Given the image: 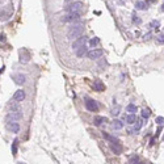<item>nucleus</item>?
<instances>
[{"label": "nucleus", "instance_id": "obj_1", "mask_svg": "<svg viewBox=\"0 0 164 164\" xmlns=\"http://www.w3.org/2000/svg\"><path fill=\"white\" fill-rule=\"evenodd\" d=\"M83 33H84V25L83 24H75V25H72L71 28H70L67 36H68V38H71V39L75 41L76 38L83 36Z\"/></svg>", "mask_w": 164, "mask_h": 164}, {"label": "nucleus", "instance_id": "obj_2", "mask_svg": "<svg viewBox=\"0 0 164 164\" xmlns=\"http://www.w3.org/2000/svg\"><path fill=\"white\" fill-rule=\"evenodd\" d=\"M84 8V4L81 2H72L71 4L66 5V12L67 13H81V11Z\"/></svg>", "mask_w": 164, "mask_h": 164}, {"label": "nucleus", "instance_id": "obj_3", "mask_svg": "<svg viewBox=\"0 0 164 164\" xmlns=\"http://www.w3.org/2000/svg\"><path fill=\"white\" fill-rule=\"evenodd\" d=\"M22 118V113L21 110H11V112L7 114V117H5V120H7L8 122H17L19 120Z\"/></svg>", "mask_w": 164, "mask_h": 164}, {"label": "nucleus", "instance_id": "obj_4", "mask_svg": "<svg viewBox=\"0 0 164 164\" xmlns=\"http://www.w3.org/2000/svg\"><path fill=\"white\" fill-rule=\"evenodd\" d=\"M85 108L89 110V112H98V104L97 101H95L93 98H89V97H87L85 98Z\"/></svg>", "mask_w": 164, "mask_h": 164}, {"label": "nucleus", "instance_id": "obj_5", "mask_svg": "<svg viewBox=\"0 0 164 164\" xmlns=\"http://www.w3.org/2000/svg\"><path fill=\"white\" fill-rule=\"evenodd\" d=\"M81 17V13H67L62 17V21L63 22H75V21H79Z\"/></svg>", "mask_w": 164, "mask_h": 164}, {"label": "nucleus", "instance_id": "obj_6", "mask_svg": "<svg viewBox=\"0 0 164 164\" xmlns=\"http://www.w3.org/2000/svg\"><path fill=\"white\" fill-rule=\"evenodd\" d=\"M87 37L85 36H80L79 38H76L74 42H72V49L74 50H78L79 47H81V46H85V43H87Z\"/></svg>", "mask_w": 164, "mask_h": 164}, {"label": "nucleus", "instance_id": "obj_7", "mask_svg": "<svg viewBox=\"0 0 164 164\" xmlns=\"http://www.w3.org/2000/svg\"><path fill=\"white\" fill-rule=\"evenodd\" d=\"M104 51L101 49H92L91 51H88V54H87V57L89 58V59L95 61V59H98L100 57H102Z\"/></svg>", "mask_w": 164, "mask_h": 164}, {"label": "nucleus", "instance_id": "obj_8", "mask_svg": "<svg viewBox=\"0 0 164 164\" xmlns=\"http://www.w3.org/2000/svg\"><path fill=\"white\" fill-rule=\"evenodd\" d=\"M25 98V91H22V89H19V91H16L15 92V95H13V97H12V100L15 101V102H20V101H22Z\"/></svg>", "mask_w": 164, "mask_h": 164}, {"label": "nucleus", "instance_id": "obj_9", "mask_svg": "<svg viewBox=\"0 0 164 164\" xmlns=\"http://www.w3.org/2000/svg\"><path fill=\"white\" fill-rule=\"evenodd\" d=\"M109 147H110V150H112L113 154H116V155H121V154H122V151H124V148H122L121 143H110Z\"/></svg>", "mask_w": 164, "mask_h": 164}, {"label": "nucleus", "instance_id": "obj_10", "mask_svg": "<svg viewBox=\"0 0 164 164\" xmlns=\"http://www.w3.org/2000/svg\"><path fill=\"white\" fill-rule=\"evenodd\" d=\"M12 79L15 80V83L19 84V85H22V84L26 81L25 75H21V74H15V75H12Z\"/></svg>", "mask_w": 164, "mask_h": 164}, {"label": "nucleus", "instance_id": "obj_11", "mask_svg": "<svg viewBox=\"0 0 164 164\" xmlns=\"http://www.w3.org/2000/svg\"><path fill=\"white\" fill-rule=\"evenodd\" d=\"M93 88H95V91H97V92H104L105 91V84L100 79H96L95 83H93Z\"/></svg>", "mask_w": 164, "mask_h": 164}, {"label": "nucleus", "instance_id": "obj_12", "mask_svg": "<svg viewBox=\"0 0 164 164\" xmlns=\"http://www.w3.org/2000/svg\"><path fill=\"white\" fill-rule=\"evenodd\" d=\"M7 129L11 133H19L20 125H19V122H8V124H7Z\"/></svg>", "mask_w": 164, "mask_h": 164}, {"label": "nucleus", "instance_id": "obj_13", "mask_svg": "<svg viewBox=\"0 0 164 164\" xmlns=\"http://www.w3.org/2000/svg\"><path fill=\"white\" fill-rule=\"evenodd\" d=\"M105 122H108V118L106 117H102V116H95V118H93V124L96 126H101L102 124Z\"/></svg>", "mask_w": 164, "mask_h": 164}, {"label": "nucleus", "instance_id": "obj_14", "mask_svg": "<svg viewBox=\"0 0 164 164\" xmlns=\"http://www.w3.org/2000/svg\"><path fill=\"white\" fill-rule=\"evenodd\" d=\"M102 137L106 139V140H109L110 143H121V140L118 139V138H116V137H113V135H110V134H108V133H102Z\"/></svg>", "mask_w": 164, "mask_h": 164}, {"label": "nucleus", "instance_id": "obj_15", "mask_svg": "<svg viewBox=\"0 0 164 164\" xmlns=\"http://www.w3.org/2000/svg\"><path fill=\"white\" fill-rule=\"evenodd\" d=\"M75 51H76V55H78L79 58H83V57H85L87 54H88V47H87V46H81V47H79Z\"/></svg>", "mask_w": 164, "mask_h": 164}, {"label": "nucleus", "instance_id": "obj_16", "mask_svg": "<svg viewBox=\"0 0 164 164\" xmlns=\"http://www.w3.org/2000/svg\"><path fill=\"white\" fill-rule=\"evenodd\" d=\"M29 58H30L29 52H28L25 49H21V50H20V61H22L24 63H26V62L29 61Z\"/></svg>", "mask_w": 164, "mask_h": 164}, {"label": "nucleus", "instance_id": "obj_17", "mask_svg": "<svg viewBox=\"0 0 164 164\" xmlns=\"http://www.w3.org/2000/svg\"><path fill=\"white\" fill-rule=\"evenodd\" d=\"M112 127L114 130H121V129L124 127V122L120 121V120H114V121H112Z\"/></svg>", "mask_w": 164, "mask_h": 164}, {"label": "nucleus", "instance_id": "obj_18", "mask_svg": "<svg viewBox=\"0 0 164 164\" xmlns=\"http://www.w3.org/2000/svg\"><path fill=\"white\" fill-rule=\"evenodd\" d=\"M125 120H126V122H127V124H135V122H137V116L135 114H129V116H126L125 117Z\"/></svg>", "mask_w": 164, "mask_h": 164}, {"label": "nucleus", "instance_id": "obj_19", "mask_svg": "<svg viewBox=\"0 0 164 164\" xmlns=\"http://www.w3.org/2000/svg\"><path fill=\"white\" fill-rule=\"evenodd\" d=\"M126 110H127L130 114H134V113L138 110V108H137V105H134V104H129L127 106H126Z\"/></svg>", "mask_w": 164, "mask_h": 164}, {"label": "nucleus", "instance_id": "obj_20", "mask_svg": "<svg viewBox=\"0 0 164 164\" xmlns=\"http://www.w3.org/2000/svg\"><path fill=\"white\" fill-rule=\"evenodd\" d=\"M17 148H19V139H15L13 143H12V154H13V156L17 155Z\"/></svg>", "mask_w": 164, "mask_h": 164}, {"label": "nucleus", "instance_id": "obj_21", "mask_svg": "<svg viewBox=\"0 0 164 164\" xmlns=\"http://www.w3.org/2000/svg\"><path fill=\"white\" fill-rule=\"evenodd\" d=\"M135 8L139 9V11H144L146 8H147V4H146L144 2H137L135 3Z\"/></svg>", "mask_w": 164, "mask_h": 164}, {"label": "nucleus", "instance_id": "obj_22", "mask_svg": "<svg viewBox=\"0 0 164 164\" xmlns=\"http://www.w3.org/2000/svg\"><path fill=\"white\" fill-rule=\"evenodd\" d=\"M98 43H100V39H98L97 37L92 38V39L89 41V45H91V47H95V46H97Z\"/></svg>", "mask_w": 164, "mask_h": 164}, {"label": "nucleus", "instance_id": "obj_23", "mask_svg": "<svg viewBox=\"0 0 164 164\" xmlns=\"http://www.w3.org/2000/svg\"><path fill=\"white\" fill-rule=\"evenodd\" d=\"M150 114H151V112H150V109H143L142 110V118H148L150 117Z\"/></svg>", "mask_w": 164, "mask_h": 164}, {"label": "nucleus", "instance_id": "obj_24", "mask_svg": "<svg viewBox=\"0 0 164 164\" xmlns=\"http://www.w3.org/2000/svg\"><path fill=\"white\" fill-rule=\"evenodd\" d=\"M129 164H140V163H139V159L137 156H133L131 159L129 160Z\"/></svg>", "mask_w": 164, "mask_h": 164}, {"label": "nucleus", "instance_id": "obj_25", "mask_svg": "<svg viewBox=\"0 0 164 164\" xmlns=\"http://www.w3.org/2000/svg\"><path fill=\"white\" fill-rule=\"evenodd\" d=\"M142 125H143V122H142V120H137V122H135V131H138L140 127H142Z\"/></svg>", "mask_w": 164, "mask_h": 164}, {"label": "nucleus", "instance_id": "obj_26", "mask_svg": "<svg viewBox=\"0 0 164 164\" xmlns=\"http://www.w3.org/2000/svg\"><path fill=\"white\" fill-rule=\"evenodd\" d=\"M156 124L164 125V117H156Z\"/></svg>", "mask_w": 164, "mask_h": 164}, {"label": "nucleus", "instance_id": "obj_27", "mask_svg": "<svg viewBox=\"0 0 164 164\" xmlns=\"http://www.w3.org/2000/svg\"><path fill=\"white\" fill-rule=\"evenodd\" d=\"M118 113H120V108H118V106H117V108H113V110H112V114H113V116H117Z\"/></svg>", "mask_w": 164, "mask_h": 164}, {"label": "nucleus", "instance_id": "obj_28", "mask_svg": "<svg viewBox=\"0 0 164 164\" xmlns=\"http://www.w3.org/2000/svg\"><path fill=\"white\" fill-rule=\"evenodd\" d=\"M157 42L164 43V34H161V36H159V37H157Z\"/></svg>", "mask_w": 164, "mask_h": 164}, {"label": "nucleus", "instance_id": "obj_29", "mask_svg": "<svg viewBox=\"0 0 164 164\" xmlns=\"http://www.w3.org/2000/svg\"><path fill=\"white\" fill-rule=\"evenodd\" d=\"M133 21H134V22H138V24H139V22H140V19H138V16L133 15Z\"/></svg>", "mask_w": 164, "mask_h": 164}, {"label": "nucleus", "instance_id": "obj_30", "mask_svg": "<svg viewBox=\"0 0 164 164\" xmlns=\"http://www.w3.org/2000/svg\"><path fill=\"white\" fill-rule=\"evenodd\" d=\"M64 2H67V3H70V2H76V0H64Z\"/></svg>", "mask_w": 164, "mask_h": 164}, {"label": "nucleus", "instance_id": "obj_31", "mask_svg": "<svg viewBox=\"0 0 164 164\" xmlns=\"http://www.w3.org/2000/svg\"><path fill=\"white\" fill-rule=\"evenodd\" d=\"M161 11H163V12H164V3H163V5H161Z\"/></svg>", "mask_w": 164, "mask_h": 164}, {"label": "nucleus", "instance_id": "obj_32", "mask_svg": "<svg viewBox=\"0 0 164 164\" xmlns=\"http://www.w3.org/2000/svg\"><path fill=\"white\" fill-rule=\"evenodd\" d=\"M17 164H25V163H17Z\"/></svg>", "mask_w": 164, "mask_h": 164}, {"label": "nucleus", "instance_id": "obj_33", "mask_svg": "<svg viewBox=\"0 0 164 164\" xmlns=\"http://www.w3.org/2000/svg\"><path fill=\"white\" fill-rule=\"evenodd\" d=\"M140 164H146V163H140Z\"/></svg>", "mask_w": 164, "mask_h": 164}]
</instances>
